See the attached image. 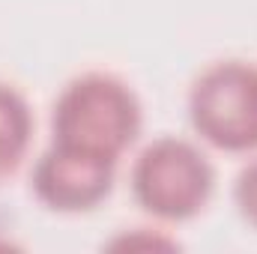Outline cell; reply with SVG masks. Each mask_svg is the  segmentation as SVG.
<instances>
[{
  "label": "cell",
  "mask_w": 257,
  "mask_h": 254,
  "mask_svg": "<svg viewBox=\"0 0 257 254\" xmlns=\"http://www.w3.org/2000/svg\"><path fill=\"white\" fill-rule=\"evenodd\" d=\"M212 165L183 138L153 141L132 168L135 200L165 221L194 218L212 194Z\"/></svg>",
  "instance_id": "7a4b0ae2"
},
{
  "label": "cell",
  "mask_w": 257,
  "mask_h": 254,
  "mask_svg": "<svg viewBox=\"0 0 257 254\" xmlns=\"http://www.w3.org/2000/svg\"><path fill=\"white\" fill-rule=\"evenodd\" d=\"M33 135V114L15 87L0 84V180L15 174Z\"/></svg>",
  "instance_id": "5b68a950"
},
{
  "label": "cell",
  "mask_w": 257,
  "mask_h": 254,
  "mask_svg": "<svg viewBox=\"0 0 257 254\" xmlns=\"http://www.w3.org/2000/svg\"><path fill=\"white\" fill-rule=\"evenodd\" d=\"M233 200H236L242 218L257 227V159L239 171L236 186H233Z\"/></svg>",
  "instance_id": "8992f818"
},
{
  "label": "cell",
  "mask_w": 257,
  "mask_h": 254,
  "mask_svg": "<svg viewBox=\"0 0 257 254\" xmlns=\"http://www.w3.org/2000/svg\"><path fill=\"white\" fill-rule=\"evenodd\" d=\"M194 132L227 153L257 150V66L242 60L209 66L192 87Z\"/></svg>",
  "instance_id": "3957f363"
},
{
  "label": "cell",
  "mask_w": 257,
  "mask_h": 254,
  "mask_svg": "<svg viewBox=\"0 0 257 254\" xmlns=\"http://www.w3.org/2000/svg\"><path fill=\"white\" fill-rule=\"evenodd\" d=\"M54 144L117 162L141 132V105L126 81L87 72L66 84L51 114Z\"/></svg>",
  "instance_id": "6da1fadb"
},
{
  "label": "cell",
  "mask_w": 257,
  "mask_h": 254,
  "mask_svg": "<svg viewBox=\"0 0 257 254\" xmlns=\"http://www.w3.org/2000/svg\"><path fill=\"white\" fill-rule=\"evenodd\" d=\"M114 165L111 159L51 144L33 168V191L48 209L84 212L111 194Z\"/></svg>",
  "instance_id": "277c9868"
}]
</instances>
